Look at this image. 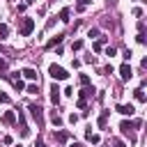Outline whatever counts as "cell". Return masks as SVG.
Wrapping results in <instances>:
<instances>
[{"mask_svg":"<svg viewBox=\"0 0 147 147\" xmlns=\"http://www.w3.org/2000/svg\"><path fill=\"white\" fill-rule=\"evenodd\" d=\"M131 76H133V71H131V67H129V64L124 62V64L119 67V78H122V80H129Z\"/></svg>","mask_w":147,"mask_h":147,"instance_id":"obj_5","label":"cell"},{"mask_svg":"<svg viewBox=\"0 0 147 147\" xmlns=\"http://www.w3.org/2000/svg\"><path fill=\"white\" fill-rule=\"evenodd\" d=\"M90 2H92V0H78V5H76V11H83V9H85Z\"/></svg>","mask_w":147,"mask_h":147,"instance_id":"obj_18","label":"cell"},{"mask_svg":"<svg viewBox=\"0 0 147 147\" xmlns=\"http://www.w3.org/2000/svg\"><path fill=\"white\" fill-rule=\"evenodd\" d=\"M71 147H85V145H83V142H74Z\"/></svg>","mask_w":147,"mask_h":147,"instance_id":"obj_30","label":"cell"},{"mask_svg":"<svg viewBox=\"0 0 147 147\" xmlns=\"http://www.w3.org/2000/svg\"><path fill=\"white\" fill-rule=\"evenodd\" d=\"M80 48H83V41H80V39H76V41L71 44V51H80Z\"/></svg>","mask_w":147,"mask_h":147,"instance_id":"obj_21","label":"cell"},{"mask_svg":"<svg viewBox=\"0 0 147 147\" xmlns=\"http://www.w3.org/2000/svg\"><path fill=\"white\" fill-rule=\"evenodd\" d=\"M69 122H71V124H76V122H78V115H74V113H71V115H69Z\"/></svg>","mask_w":147,"mask_h":147,"instance_id":"obj_27","label":"cell"},{"mask_svg":"<svg viewBox=\"0 0 147 147\" xmlns=\"http://www.w3.org/2000/svg\"><path fill=\"white\" fill-rule=\"evenodd\" d=\"M78 94H80V101H85L87 96H92V94H94V87H90V85H87V87H83Z\"/></svg>","mask_w":147,"mask_h":147,"instance_id":"obj_10","label":"cell"},{"mask_svg":"<svg viewBox=\"0 0 147 147\" xmlns=\"http://www.w3.org/2000/svg\"><path fill=\"white\" fill-rule=\"evenodd\" d=\"M28 110H30V115H32V117L37 119V124L41 126V124H44V110H41V106H34V103H32V106H30Z\"/></svg>","mask_w":147,"mask_h":147,"instance_id":"obj_3","label":"cell"},{"mask_svg":"<svg viewBox=\"0 0 147 147\" xmlns=\"http://www.w3.org/2000/svg\"><path fill=\"white\" fill-rule=\"evenodd\" d=\"M69 14H71V11H69V9H67V7H64V9H62V11H60V16H57V18H60V21H62V23H67V21H69Z\"/></svg>","mask_w":147,"mask_h":147,"instance_id":"obj_16","label":"cell"},{"mask_svg":"<svg viewBox=\"0 0 147 147\" xmlns=\"http://www.w3.org/2000/svg\"><path fill=\"white\" fill-rule=\"evenodd\" d=\"M106 55H108V57H113V55H117V51H115L113 46H108V48H106Z\"/></svg>","mask_w":147,"mask_h":147,"instance_id":"obj_23","label":"cell"},{"mask_svg":"<svg viewBox=\"0 0 147 147\" xmlns=\"http://www.w3.org/2000/svg\"><path fill=\"white\" fill-rule=\"evenodd\" d=\"M14 90H16V92H21V90H25V83H23L21 78H18V80H14Z\"/></svg>","mask_w":147,"mask_h":147,"instance_id":"obj_19","label":"cell"},{"mask_svg":"<svg viewBox=\"0 0 147 147\" xmlns=\"http://www.w3.org/2000/svg\"><path fill=\"white\" fill-rule=\"evenodd\" d=\"M7 67H9V64H7V60H0V76H7V74H5V71H7Z\"/></svg>","mask_w":147,"mask_h":147,"instance_id":"obj_20","label":"cell"},{"mask_svg":"<svg viewBox=\"0 0 147 147\" xmlns=\"http://www.w3.org/2000/svg\"><path fill=\"white\" fill-rule=\"evenodd\" d=\"M119 129H122V133H124V136H131V131L136 129V124H133V122H129V119H124V122L119 124Z\"/></svg>","mask_w":147,"mask_h":147,"instance_id":"obj_6","label":"cell"},{"mask_svg":"<svg viewBox=\"0 0 147 147\" xmlns=\"http://www.w3.org/2000/svg\"><path fill=\"white\" fill-rule=\"evenodd\" d=\"M51 101H53V103H55V106H57V103H60V87H57V85H55V83H53V85H51Z\"/></svg>","mask_w":147,"mask_h":147,"instance_id":"obj_7","label":"cell"},{"mask_svg":"<svg viewBox=\"0 0 147 147\" xmlns=\"http://www.w3.org/2000/svg\"><path fill=\"white\" fill-rule=\"evenodd\" d=\"M108 115H110V110H103V113L99 115V126H101V129H106V124H108Z\"/></svg>","mask_w":147,"mask_h":147,"instance_id":"obj_12","label":"cell"},{"mask_svg":"<svg viewBox=\"0 0 147 147\" xmlns=\"http://www.w3.org/2000/svg\"><path fill=\"white\" fill-rule=\"evenodd\" d=\"M2 122H5V124H14V122H16V113H14V110H7V113L2 115Z\"/></svg>","mask_w":147,"mask_h":147,"instance_id":"obj_9","label":"cell"},{"mask_svg":"<svg viewBox=\"0 0 147 147\" xmlns=\"http://www.w3.org/2000/svg\"><path fill=\"white\" fill-rule=\"evenodd\" d=\"M32 30H34V18H21V28H18L21 37H30Z\"/></svg>","mask_w":147,"mask_h":147,"instance_id":"obj_2","label":"cell"},{"mask_svg":"<svg viewBox=\"0 0 147 147\" xmlns=\"http://www.w3.org/2000/svg\"><path fill=\"white\" fill-rule=\"evenodd\" d=\"M108 147H110V145H108Z\"/></svg>","mask_w":147,"mask_h":147,"instance_id":"obj_33","label":"cell"},{"mask_svg":"<svg viewBox=\"0 0 147 147\" xmlns=\"http://www.w3.org/2000/svg\"><path fill=\"white\" fill-rule=\"evenodd\" d=\"M55 140H57V142H67V140H69V131H57V133H55Z\"/></svg>","mask_w":147,"mask_h":147,"instance_id":"obj_13","label":"cell"},{"mask_svg":"<svg viewBox=\"0 0 147 147\" xmlns=\"http://www.w3.org/2000/svg\"><path fill=\"white\" fill-rule=\"evenodd\" d=\"M0 101L2 103H9V94H0Z\"/></svg>","mask_w":147,"mask_h":147,"instance_id":"obj_26","label":"cell"},{"mask_svg":"<svg viewBox=\"0 0 147 147\" xmlns=\"http://www.w3.org/2000/svg\"><path fill=\"white\" fill-rule=\"evenodd\" d=\"M115 110H117V113H119V115H129V117H131V115H133V113H136V108H133V106H131V103H129V106H126V103H119V106H117V108H115Z\"/></svg>","mask_w":147,"mask_h":147,"instance_id":"obj_4","label":"cell"},{"mask_svg":"<svg viewBox=\"0 0 147 147\" xmlns=\"http://www.w3.org/2000/svg\"><path fill=\"white\" fill-rule=\"evenodd\" d=\"M25 2H34V0H25Z\"/></svg>","mask_w":147,"mask_h":147,"instance_id":"obj_31","label":"cell"},{"mask_svg":"<svg viewBox=\"0 0 147 147\" xmlns=\"http://www.w3.org/2000/svg\"><path fill=\"white\" fill-rule=\"evenodd\" d=\"M136 41H138V44H145V32H138V37H136Z\"/></svg>","mask_w":147,"mask_h":147,"instance_id":"obj_24","label":"cell"},{"mask_svg":"<svg viewBox=\"0 0 147 147\" xmlns=\"http://www.w3.org/2000/svg\"><path fill=\"white\" fill-rule=\"evenodd\" d=\"M34 147H44V142H41V138H37V142H34Z\"/></svg>","mask_w":147,"mask_h":147,"instance_id":"obj_29","label":"cell"},{"mask_svg":"<svg viewBox=\"0 0 147 147\" xmlns=\"http://www.w3.org/2000/svg\"><path fill=\"white\" fill-rule=\"evenodd\" d=\"M16 147H21V145H16Z\"/></svg>","mask_w":147,"mask_h":147,"instance_id":"obj_32","label":"cell"},{"mask_svg":"<svg viewBox=\"0 0 147 147\" xmlns=\"http://www.w3.org/2000/svg\"><path fill=\"white\" fill-rule=\"evenodd\" d=\"M96 34H99V30H96V28H90V32H87V37H96Z\"/></svg>","mask_w":147,"mask_h":147,"instance_id":"obj_25","label":"cell"},{"mask_svg":"<svg viewBox=\"0 0 147 147\" xmlns=\"http://www.w3.org/2000/svg\"><path fill=\"white\" fill-rule=\"evenodd\" d=\"M2 142H5V145H11L14 140H11V136H5V138H2Z\"/></svg>","mask_w":147,"mask_h":147,"instance_id":"obj_28","label":"cell"},{"mask_svg":"<svg viewBox=\"0 0 147 147\" xmlns=\"http://www.w3.org/2000/svg\"><path fill=\"white\" fill-rule=\"evenodd\" d=\"M62 39H64V34H55L53 39H48V41H46V48H53V46L62 44Z\"/></svg>","mask_w":147,"mask_h":147,"instance_id":"obj_8","label":"cell"},{"mask_svg":"<svg viewBox=\"0 0 147 147\" xmlns=\"http://www.w3.org/2000/svg\"><path fill=\"white\" fill-rule=\"evenodd\" d=\"M48 74H51L55 80H67V78H69L67 69H64V67H60V64H51V67H48Z\"/></svg>","mask_w":147,"mask_h":147,"instance_id":"obj_1","label":"cell"},{"mask_svg":"<svg viewBox=\"0 0 147 147\" xmlns=\"http://www.w3.org/2000/svg\"><path fill=\"white\" fill-rule=\"evenodd\" d=\"M21 74H23L28 80H37V71H34V69H30V67H28V69H23Z\"/></svg>","mask_w":147,"mask_h":147,"instance_id":"obj_11","label":"cell"},{"mask_svg":"<svg viewBox=\"0 0 147 147\" xmlns=\"http://www.w3.org/2000/svg\"><path fill=\"white\" fill-rule=\"evenodd\" d=\"M51 122H53V124H55V126H62V117H60V115H57V113H55V110H53V113H51Z\"/></svg>","mask_w":147,"mask_h":147,"instance_id":"obj_14","label":"cell"},{"mask_svg":"<svg viewBox=\"0 0 147 147\" xmlns=\"http://www.w3.org/2000/svg\"><path fill=\"white\" fill-rule=\"evenodd\" d=\"M7 34H9V25L0 23V39H7Z\"/></svg>","mask_w":147,"mask_h":147,"instance_id":"obj_15","label":"cell"},{"mask_svg":"<svg viewBox=\"0 0 147 147\" xmlns=\"http://www.w3.org/2000/svg\"><path fill=\"white\" fill-rule=\"evenodd\" d=\"M133 96H136V99H138V101L142 103V101H145V92H142V87H138V90H133Z\"/></svg>","mask_w":147,"mask_h":147,"instance_id":"obj_17","label":"cell"},{"mask_svg":"<svg viewBox=\"0 0 147 147\" xmlns=\"http://www.w3.org/2000/svg\"><path fill=\"white\" fill-rule=\"evenodd\" d=\"M78 80H80V85H85V87H87V85H90V76H85V74H83V76H80V78H78Z\"/></svg>","mask_w":147,"mask_h":147,"instance_id":"obj_22","label":"cell"}]
</instances>
